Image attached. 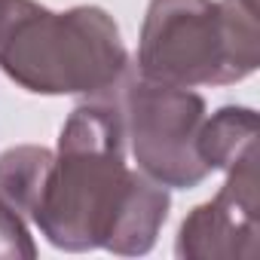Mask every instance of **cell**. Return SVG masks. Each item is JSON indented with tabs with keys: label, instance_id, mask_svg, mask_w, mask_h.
Returning a JSON list of instances; mask_svg holds the SVG:
<instances>
[{
	"label": "cell",
	"instance_id": "1",
	"mask_svg": "<svg viewBox=\"0 0 260 260\" xmlns=\"http://www.w3.org/2000/svg\"><path fill=\"white\" fill-rule=\"evenodd\" d=\"M125 128L113 92L86 98L61 125L46 190L31 214L49 245L138 257L169 220V187L125 162Z\"/></svg>",
	"mask_w": 260,
	"mask_h": 260
},
{
	"label": "cell",
	"instance_id": "2",
	"mask_svg": "<svg viewBox=\"0 0 260 260\" xmlns=\"http://www.w3.org/2000/svg\"><path fill=\"white\" fill-rule=\"evenodd\" d=\"M119 25L101 7L52 13L37 0H0V71L34 95H101L125 71Z\"/></svg>",
	"mask_w": 260,
	"mask_h": 260
},
{
	"label": "cell",
	"instance_id": "3",
	"mask_svg": "<svg viewBox=\"0 0 260 260\" xmlns=\"http://www.w3.org/2000/svg\"><path fill=\"white\" fill-rule=\"evenodd\" d=\"M260 64L257 0H150L135 71L196 89L233 86Z\"/></svg>",
	"mask_w": 260,
	"mask_h": 260
},
{
	"label": "cell",
	"instance_id": "4",
	"mask_svg": "<svg viewBox=\"0 0 260 260\" xmlns=\"http://www.w3.org/2000/svg\"><path fill=\"white\" fill-rule=\"evenodd\" d=\"M138 172L169 190H193L211 172L196 150L205 98L193 89L150 80L128 64L110 86Z\"/></svg>",
	"mask_w": 260,
	"mask_h": 260
},
{
	"label": "cell",
	"instance_id": "5",
	"mask_svg": "<svg viewBox=\"0 0 260 260\" xmlns=\"http://www.w3.org/2000/svg\"><path fill=\"white\" fill-rule=\"evenodd\" d=\"M257 159L226 172L211 202L196 205L175 239L181 260H254L257 257Z\"/></svg>",
	"mask_w": 260,
	"mask_h": 260
},
{
	"label": "cell",
	"instance_id": "6",
	"mask_svg": "<svg viewBox=\"0 0 260 260\" xmlns=\"http://www.w3.org/2000/svg\"><path fill=\"white\" fill-rule=\"evenodd\" d=\"M196 150L208 172H230L257 159V113L242 104H226L202 119Z\"/></svg>",
	"mask_w": 260,
	"mask_h": 260
},
{
	"label": "cell",
	"instance_id": "7",
	"mask_svg": "<svg viewBox=\"0 0 260 260\" xmlns=\"http://www.w3.org/2000/svg\"><path fill=\"white\" fill-rule=\"evenodd\" d=\"M55 153L40 144H19L0 153V205H7L10 211L22 214L31 220L49 172H52Z\"/></svg>",
	"mask_w": 260,
	"mask_h": 260
},
{
	"label": "cell",
	"instance_id": "8",
	"mask_svg": "<svg viewBox=\"0 0 260 260\" xmlns=\"http://www.w3.org/2000/svg\"><path fill=\"white\" fill-rule=\"evenodd\" d=\"M37 245L22 214L0 205V260H34Z\"/></svg>",
	"mask_w": 260,
	"mask_h": 260
}]
</instances>
